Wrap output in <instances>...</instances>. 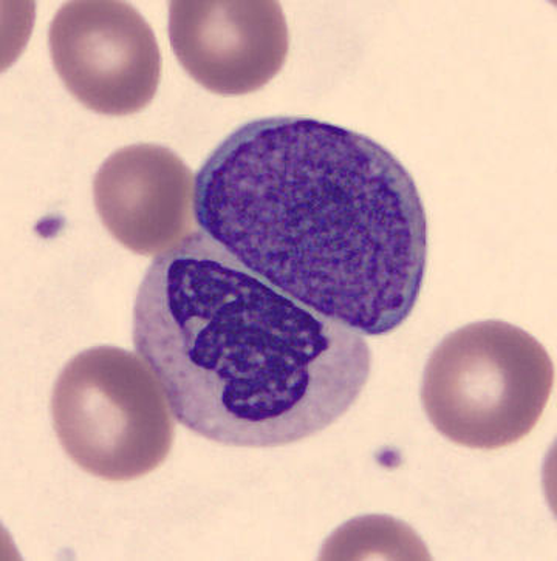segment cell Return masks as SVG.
I'll use <instances>...</instances> for the list:
<instances>
[{
  "label": "cell",
  "instance_id": "7a4b0ae2",
  "mask_svg": "<svg viewBox=\"0 0 557 561\" xmlns=\"http://www.w3.org/2000/svg\"><path fill=\"white\" fill-rule=\"evenodd\" d=\"M134 344L180 424L229 447H281L326 431L366 387L363 334L255 276L205 232L154 260Z\"/></svg>",
  "mask_w": 557,
  "mask_h": 561
},
{
  "label": "cell",
  "instance_id": "6da1fadb",
  "mask_svg": "<svg viewBox=\"0 0 557 561\" xmlns=\"http://www.w3.org/2000/svg\"><path fill=\"white\" fill-rule=\"evenodd\" d=\"M202 231L282 293L363 334L412 314L428 265V217L386 147L303 116L239 127L195 180Z\"/></svg>",
  "mask_w": 557,
  "mask_h": 561
},
{
  "label": "cell",
  "instance_id": "8992f818",
  "mask_svg": "<svg viewBox=\"0 0 557 561\" xmlns=\"http://www.w3.org/2000/svg\"><path fill=\"white\" fill-rule=\"evenodd\" d=\"M169 37L183 69L209 92L247 95L269 84L288 55V26L277 2L175 0Z\"/></svg>",
  "mask_w": 557,
  "mask_h": 561
},
{
  "label": "cell",
  "instance_id": "52a82bcc",
  "mask_svg": "<svg viewBox=\"0 0 557 561\" xmlns=\"http://www.w3.org/2000/svg\"><path fill=\"white\" fill-rule=\"evenodd\" d=\"M194 197L190 168L157 145L116 150L93 182L103 225L123 247L141 255L171 250L191 232Z\"/></svg>",
  "mask_w": 557,
  "mask_h": 561
},
{
  "label": "cell",
  "instance_id": "5b68a950",
  "mask_svg": "<svg viewBox=\"0 0 557 561\" xmlns=\"http://www.w3.org/2000/svg\"><path fill=\"white\" fill-rule=\"evenodd\" d=\"M48 44L59 78L90 111L132 115L156 96L160 48L148 22L127 2L64 3L53 18Z\"/></svg>",
  "mask_w": 557,
  "mask_h": 561
},
{
  "label": "cell",
  "instance_id": "277c9868",
  "mask_svg": "<svg viewBox=\"0 0 557 561\" xmlns=\"http://www.w3.org/2000/svg\"><path fill=\"white\" fill-rule=\"evenodd\" d=\"M56 436L75 465L130 481L163 465L175 425L156 376L134 353L96 346L75 356L52 397Z\"/></svg>",
  "mask_w": 557,
  "mask_h": 561
},
{
  "label": "cell",
  "instance_id": "3957f363",
  "mask_svg": "<svg viewBox=\"0 0 557 561\" xmlns=\"http://www.w3.org/2000/svg\"><path fill=\"white\" fill-rule=\"evenodd\" d=\"M555 386V365L536 337L502 320L447 334L429 357L421 404L457 446H513L539 423Z\"/></svg>",
  "mask_w": 557,
  "mask_h": 561
}]
</instances>
